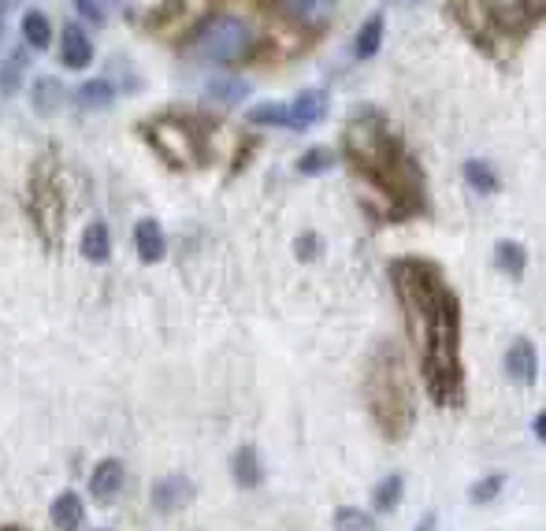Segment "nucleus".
Returning <instances> with one entry per match:
<instances>
[{"label": "nucleus", "mask_w": 546, "mask_h": 531, "mask_svg": "<svg viewBox=\"0 0 546 531\" xmlns=\"http://www.w3.org/2000/svg\"><path fill=\"white\" fill-rule=\"evenodd\" d=\"M391 286L405 316V335L420 361L427 394L435 405H461L465 368H461V305L457 293L439 271V264L420 257L391 260Z\"/></svg>", "instance_id": "f257e3e1"}, {"label": "nucleus", "mask_w": 546, "mask_h": 531, "mask_svg": "<svg viewBox=\"0 0 546 531\" xmlns=\"http://www.w3.org/2000/svg\"><path fill=\"white\" fill-rule=\"evenodd\" d=\"M346 160L361 183H368L391 219H409L427 208L424 175L402 142L387 131L375 108H357L346 127Z\"/></svg>", "instance_id": "f03ea898"}, {"label": "nucleus", "mask_w": 546, "mask_h": 531, "mask_svg": "<svg viewBox=\"0 0 546 531\" xmlns=\"http://www.w3.org/2000/svg\"><path fill=\"white\" fill-rule=\"evenodd\" d=\"M364 401L387 439H405L416 424V401L394 342H379L364 372Z\"/></svg>", "instance_id": "7ed1b4c3"}, {"label": "nucleus", "mask_w": 546, "mask_h": 531, "mask_svg": "<svg viewBox=\"0 0 546 531\" xmlns=\"http://www.w3.org/2000/svg\"><path fill=\"white\" fill-rule=\"evenodd\" d=\"M257 48V34L242 16L231 12H215L190 41L186 56L194 64H242L249 60Z\"/></svg>", "instance_id": "20e7f679"}, {"label": "nucleus", "mask_w": 546, "mask_h": 531, "mask_svg": "<svg viewBox=\"0 0 546 531\" xmlns=\"http://www.w3.org/2000/svg\"><path fill=\"white\" fill-rule=\"evenodd\" d=\"M142 138L179 171L205 164V127H197V123H186V120H149L142 127Z\"/></svg>", "instance_id": "39448f33"}, {"label": "nucleus", "mask_w": 546, "mask_h": 531, "mask_svg": "<svg viewBox=\"0 0 546 531\" xmlns=\"http://www.w3.org/2000/svg\"><path fill=\"white\" fill-rule=\"evenodd\" d=\"M30 219L34 230L41 234V242L48 250H57L64 239V194L57 186V171H52V160H41L34 167V179H30Z\"/></svg>", "instance_id": "423d86ee"}, {"label": "nucleus", "mask_w": 546, "mask_h": 531, "mask_svg": "<svg viewBox=\"0 0 546 531\" xmlns=\"http://www.w3.org/2000/svg\"><path fill=\"white\" fill-rule=\"evenodd\" d=\"M220 8V0H163L160 8L149 12L145 30L152 37L163 41H179V37H194Z\"/></svg>", "instance_id": "0eeeda50"}, {"label": "nucleus", "mask_w": 546, "mask_h": 531, "mask_svg": "<svg viewBox=\"0 0 546 531\" xmlns=\"http://www.w3.org/2000/svg\"><path fill=\"white\" fill-rule=\"evenodd\" d=\"M123 483H127V468H123V461H116V457H104V461L89 472V494H93L100 505L116 502L120 491H123Z\"/></svg>", "instance_id": "6e6552de"}, {"label": "nucleus", "mask_w": 546, "mask_h": 531, "mask_svg": "<svg viewBox=\"0 0 546 531\" xmlns=\"http://www.w3.org/2000/svg\"><path fill=\"white\" fill-rule=\"evenodd\" d=\"M190 498H194V483L186 476H179V472L152 483V509L156 513H179Z\"/></svg>", "instance_id": "1a4fd4ad"}, {"label": "nucleus", "mask_w": 546, "mask_h": 531, "mask_svg": "<svg viewBox=\"0 0 546 531\" xmlns=\"http://www.w3.org/2000/svg\"><path fill=\"white\" fill-rule=\"evenodd\" d=\"M327 108H331V101H327V90H305L294 104H290V131H309V127H316L323 115H327Z\"/></svg>", "instance_id": "9d476101"}, {"label": "nucleus", "mask_w": 546, "mask_h": 531, "mask_svg": "<svg viewBox=\"0 0 546 531\" xmlns=\"http://www.w3.org/2000/svg\"><path fill=\"white\" fill-rule=\"evenodd\" d=\"M335 5H339V0H287L283 16L294 19L301 30H312V27H323L327 19L335 16Z\"/></svg>", "instance_id": "9b49d317"}, {"label": "nucleus", "mask_w": 546, "mask_h": 531, "mask_svg": "<svg viewBox=\"0 0 546 531\" xmlns=\"http://www.w3.org/2000/svg\"><path fill=\"white\" fill-rule=\"evenodd\" d=\"M506 372L513 383L520 387H531L535 383V372H539V357H535V345L528 338H517L506 353Z\"/></svg>", "instance_id": "f8f14e48"}, {"label": "nucleus", "mask_w": 546, "mask_h": 531, "mask_svg": "<svg viewBox=\"0 0 546 531\" xmlns=\"http://www.w3.org/2000/svg\"><path fill=\"white\" fill-rule=\"evenodd\" d=\"M48 520H52V527H57V531H79L82 520H86L82 498L75 491H60L57 498H52V505H48Z\"/></svg>", "instance_id": "ddd939ff"}, {"label": "nucleus", "mask_w": 546, "mask_h": 531, "mask_svg": "<svg viewBox=\"0 0 546 531\" xmlns=\"http://www.w3.org/2000/svg\"><path fill=\"white\" fill-rule=\"evenodd\" d=\"M134 250L142 264H160L163 253H168V242H163V230L156 219H138L134 227Z\"/></svg>", "instance_id": "4468645a"}, {"label": "nucleus", "mask_w": 546, "mask_h": 531, "mask_svg": "<svg viewBox=\"0 0 546 531\" xmlns=\"http://www.w3.org/2000/svg\"><path fill=\"white\" fill-rule=\"evenodd\" d=\"M231 476L242 491H253L264 483V464H260L257 446H238V453L231 457Z\"/></svg>", "instance_id": "2eb2a0df"}, {"label": "nucleus", "mask_w": 546, "mask_h": 531, "mask_svg": "<svg viewBox=\"0 0 546 531\" xmlns=\"http://www.w3.org/2000/svg\"><path fill=\"white\" fill-rule=\"evenodd\" d=\"M64 64H68V68H75V71H82V68H89V64H93V45H89L86 30H82V27H75V23H68V27H64Z\"/></svg>", "instance_id": "dca6fc26"}, {"label": "nucleus", "mask_w": 546, "mask_h": 531, "mask_svg": "<svg viewBox=\"0 0 546 531\" xmlns=\"http://www.w3.org/2000/svg\"><path fill=\"white\" fill-rule=\"evenodd\" d=\"M75 101H79V108H86V112L112 108L116 86H112V79H89V82H82V86L75 90Z\"/></svg>", "instance_id": "f3484780"}, {"label": "nucleus", "mask_w": 546, "mask_h": 531, "mask_svg": "<svg viewBox=\"0 0 546 531\" xmlns=\"http://www.w3.org/2000/svg\"><path fill=\"white\" fill-rule=\"evenodd\" d=\"M26 68H30V60H26V48H12V52L5 56V64H0V101L19 93Z\"/></svg>", "instance_id": "a211bd4d"}, {"label": "nucleus", "mask_w": 546, "mask_h": 531, "mask_svg": "<svg viewBox=\"0 0 546 531\" xmlns=\"http://www.w3.org/2000/svg\"><path fill=\"white\" fill-rule=\"evenodd\" d=\"M82 257L89 264H104L108 257H112V234H108V223H89L82 230Z\"/></svg>", "instance_id": "6ab92c4d"}, {"label": "nucleus", "mask_w": 546, "mask_h": 531, "mask_svg": "<svg viewBox=\"0 0 546 531\" xmlns=\"http://www.w3.org/2000/svg\"><path fill=\"white\" fill-rule=\"evenodd\" d=\"M64 101H68V90H64V82H60V79H37V82H34V93H30L34 112L52 115V112H60V104H64Z\"/></svg>", "instance_id": "aec40b11"}, {"label": "nucleus", "mask_w": 546, "mask_h": 531, "mask_svg": "<svg viewBox=\"0 0 546 531\" xmlns=\"http://www.w3.org/2000/svg\"><path fill=\"white\" fill-rule=\"evenodd\" d=\"M379 45H383V16H368L364 27L357 30V41H353L357 60H372L379 52Z\"/></svg>", "instance_id": "412c9836"}, {"label": "nucleus", "mask_w": 546, "mask_h": 531, "mask_svg": "<svg viewBox=\"0 0 546 531\" xmlns=\"http://www.w3.org/2000/svg\"><path fill=\"white\" fill-rule=\"evenodd\" d=\"M402 494H405V476H402V472H391V476L372 491V505H375V513H394L398 502H402Z\"/></svg>", "instance_id": "4be33fe9"}, {"label": "nucleus", "mask_w": 546, "mask_h": 531, "mask_svg": "<svg viewBox=\"0 0 546 531\" xmlns=\"http://www.w3.org/2000/svg\"><path fill=\"white\" fill-rule=\"evenodd\" d=\"M246 97H249V82H242V79H215V82H208V101L220 104V108H235Z\"/></svg>", "instance_id": "5701e85b"}, {"label": "nucleus", "mask_w": 546, "mask_h": 531, "mask_svg": "<svg viewBox=\"0 0 546 531\" xmlns=\"http://www.w3.org/2000/svg\"><path fill=\"white\" fill-rule=\"evenodd\" d=\"M465 183L476 190V194H499V171L490 167L487 160H468L465 164Z\"/></svg>", "instance_id": "b1692460"}, {"label": "nucleus", "mask_w": 546, "mask_h": 531, "mask_svg": "<svg viewBox=\"0 0 546 531\" xmlns=\"http://www.w3.org/2000/svg\"><path fill=\"white\" fill-rule=\"evenodd\" d=\"M495 268H499L502 275H509V279H520L524 268H528V253H524L517 242H499V246H495Z\"/></svg>", "instance_id": "393cba45"}, {"label": "nucleus", "mask_w": 546, "mask_h": 531, "mask_svg": "<svg viewBox=\"0 0 546 531\" xmlns=\"http://www.w3.org/2000/svg\"><path fill=\"white\" fill-rule=\"evenodd\" d=\"M23 37H26V45H30V48L45 52V48L52 45L48 16H45V12H26V16H23Z\"/></svg>", "instance_id": "a878e982"}, {"label": "nucleus", "mask_w": 546, "mask_h": 531, "mask_svg": "<svg viewBox=\"0 0 546 531\" xmlns=\"http://www.w3.org/2000/svg\"><path fill=\"white\" fill-rule=\"evenodd\" d=\"M339 164V156H335V149H327V145H312L309 153H301L298 156V175H323V171H331Z\"/></svg>", "instance_id": "bb28decb"}, {"label": "nucleus", "mask_w": 546, "mask_h": 531, "mask_svg": "<svg viewBox=\"0 0 546 531\" xmlns=\"http://www.w3.org/2000/svg\"><path fill=\"white\" fill-rule=\"evenodd\" d=\"M249 123H257V127H287L290 123V104L264 101V104L249 108Z\"/></svg>", "instance_id": "cd10ccee"}, {"label": "nucleus", "mask_w": 546, "mask_h": 531, "mask_svg": "<svg viewBox=\"0 0 546 531\" xmlns=\"http://www.w3.org/2000/svg\"><path fill=\"white\" fill-rule=\"evenodd\" d=\"M502 487H506V472H490V476H483L479 483L468 487V502L472 505H490L502 494Z\"/></svg>", "instance_id": "c85d7f7f"}, {"label": "nucleus", "mask_w": 546, "mask_h": 531, "mask_svg": "<svg viewBox=\"0 0 546 531\" xmlns=\"http://www.w3.org/2000/svg\"><path fill=\"white\" fill-rule=\"evenodd\" d=\"M335 531H379V524H375L364 509L346 505V509H339V513H335Z\"/></svg>", "instance_id": "c756f323"}, {"label": "nucleus", "mask_w": 546, "mask_h": 531, "mask_svg": "<svg viewBox=\"0 0 546 531\" xmlns=\"http://www.w3.org/2000/svg\"><path fill=\"white\" fill-rule=\"evenodd\" d=\"M323 253V246H320V234H298V242H294V257L298 260H316Z\"/></svg>", "instance_id": "7c9ffc66"}, {"label": "nucleus", "mask_w": 546, "mask_h": 531, "mask_svg": "<svg viewBox=\"0 0 546 531\" xmlns=\"http://www.w3.org/2000/svg\"><path fill=\"white\" fill-rule=\"evenodd\" d=\"M75 8H79V16H82L86 23H93V27H100V23L108 19V12H104L100 0H75Z\"/></svg>", "instance_id": "2f4dec72"}, {"label": "nucleus", "mask_w": 546, "mask_h": 531, "mask_svg": "<svg viewBox=\"0 0 546 531\" xmlns=\"http://www.w3.org/2000/svg\"><path fill=\"white\" fill-rule=\"evenodd\" d=\"M531 435H535L539 442H546V409H542V412H539V417L531 420Z\"/></svg>", "instance_id": "473e14b6"}, {"label": "nucleus", "mask_w": 546, "mask_h": 531, "mask_svg": "<svg viewBox=\"0 0 546 531\" xmlns=\"http://www.w3.org/2000/svg\"><path fill=\"white\" fill-rule=\"evenodd\" d=\"M439 527V513H427V516H420V524H416V531H435Z\"/></svg>", "instance_id": "72a5a7b5"}, {"label": "nucleus", "mask_w": 546, "mask_h": 531, "mask_svg": "<svg viewBox=\"0 0 546 531\" xmlns=\"http://www.w3.org/2000/svg\"><path fill=\"white\" fill-rule=\"evenodd\" d=\"M0 34H5V8H0Z\"/></svg>", "instance_id": "f704fd0d"}, {"label": "nucleus", "mask_w": 546, "mask_h": 531, "mask_svg": "<svg viewBox=\"0 0 546 531\" xmlns=\"http://www.w3.org/2000/svg\"><path fill=\"white\" fill-rule=\"evenodd\" d=\"M5 5H19V0H0V8H5Z\"/></svg>", "instance_id": "c9c22d12"}, {"label": "nucleus", "mask_w": 546, "mask_h": 531, "mask_svg": "<svg viewBox=\"0 0 546 531\" xmlns=\"http://www.w3.org/2000/svg\"><path fill=\"white\" fill-rule=\"evenodd\" d=\"M0 531H26V527H0Z\"/></svg>", "instance_id": "e433bc0d"}, {"label": "nucleus", "mask_w": 546, "mask_h": 531, "mask_svg": "<svg viewBox=\"0 0 546 531\" xmlns=\"http://www.w3.org/2000/svg\"><path fill=\"white\" fill-rule=\"evenodd\" d=\"M97 531H108V527H97Z\"/></svg>", "instance_id": "4c0bfd02"}]
</instances>
